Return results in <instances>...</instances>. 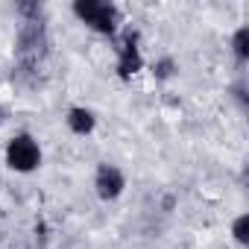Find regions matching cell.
Returning <instances> with one entry per match:
<instances>
[{"mask_svg": "<svg viewBox=\"0 0 249 249\" xmlns=\"http://www.w3.org/2000/svg\"><path fill=\"white\" fill-rule=\"evenodd\" d=\"M246 231H249V217L243 214V217H237V220H234V237H237V243H246V240H249V234H246Z\"/></svg>", "mask_w": 249, "mask_h": 249, "instance_id": "obj_8", "label": "cell"}, {"mask_svg": "<svg viewBox=\"0 0 249 249\" xmlns=\"http://www.w3.org/2000/svg\"><path fill=\"white\" fill-rule=\"evenodd\" d=\"M120 50V62H117V71L123 79H129L138 68H141V56H138V36L135 33H126L123 36V44L117 47Z\"/></svg>", "mask_w": 249, "mask_h": 249, "instance_id": "obj_4", "label": "cell"}, {"mask_svg": "<svg viewBox=\"0 0 249 249\" xmlns=\"http://www.w3.org/2000/svg\"><path fill=\"white\" fill-rule=\"evenodd\" d=\"M173 71H176L173 59H161V62L156 65V76H159V79H170V76H173Z\"/></svg>", "mask_w": 249, "mask_h": 249, "instance_id": "obj_9", "label": "cell"}, {"mask_svg": "<svg viewBox=\"0 0 249 249\" xmlns=\"http://www.w3.org/2000/svg\"><path fill=\"white\" fill-rule=\"evenodd\" d=\"M6 159H9V167L12 170H21V173H30L38 167L41 161V153H38V144L30 138V135H18L9 150H6Z\"/></svg>", "mask_w": 249, "mask_h": 249, "instance_id": "obj_3", "label": "cell"}, {"mask_svg": "<svg viewBox=\"0 0 249 249\" xmlns=\"http://www.w3.org/2000/svg\"><path fill=\"white\" fill-rule=\"evenodd\" d=\"M120 191H123V173L117 167H111V164H100V170H97V194L103 199H114V196H120Z\"/></svg>", "mask_w": 249, "mask_h": 249, "instance_id": "obj_5", "label": "cell"}, {"mask_svg": "<svg viewBox=\"0 0 249 249\" xmlns=\"http://www.w3.org/2000/svg\"><path fill=\"white\" fill-rule=\"evenodd\" d=\"M73 12L97 33H106L111 36L114 27H117V9L111 3H103V0H76L73 3Z\"/></svg>", "mask_w": 249, "mask_h": 249, "instance_id": "obj_2", "label": "cell"}, {"mask_svg": "<svg viewBox=\"0 0 249 249\" xmlns=\"http://www.w3.org/2000/svg\"><path fill=\"white\" fill-rule=\"evenodd\" d=\"M15 56H18V76L36 73L47 56V30L44 24L36 21H24L21 33H18V44H15Z\"/></svg>", "mask_w": 249, "mask_h": 249, "instance_id": "obj_1", "label": "cell"}, {"mask_svg": "<svg viewBox=\"0 0 249 249\" xmlns=\"http://www.w3.org/2000/svg\"><path fill=\"white\" fill-rule=\"evenodd\" d=\"M68 123H71V129H73L76 135H88V132L94 129V117H91L88 108H71Z\"/></svg>", "mask_w": 249, "mask_h": 249, "instance_id": "obj_6", "label": "cell"}, {"mask_svg": "<svg viewBox=\"0 0 249 249\" xmlns=\"http://www.w3.org/2000/svg\"><path fill=\"white\" fill-rule=\"evenodd\" d=\"M234 56H237L240 62L249 59V27H240V30L234 33Z\"/></svg>", "mask_w": 249, "mask_h": 249, "instance_id": "obj_7", "label": "cell"}]
</instances>
